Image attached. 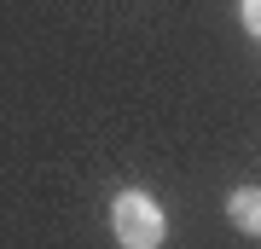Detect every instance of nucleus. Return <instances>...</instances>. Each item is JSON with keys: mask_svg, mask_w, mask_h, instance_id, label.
<instances>
[{"mask_svg": "<svg viewBox=\"0 0 261 249\" xmlns=\"http://www.w3.org/2000/svg\"><path fill=\"white\" fill-rule=\"evenodd\" d=\"M111 232H116L122 249H163L168 220H163L157 197H145V191H122L116 203H111Z\"/></svg>", "mask_w": 261, "mask_h": 249, "instance_id": "nucleus-1", "label": "nucleus"}, {"mask_svg": "<svg viewBox=\"0 0 261 249\" xmlns=\"http://www.w3.org/2000/svg\"><path fill=\"white\" fill-rule=\"evenodd\" d=\"M238 18H244L250 35H261V0H238Z\"/></svg>", "mask_w": 261, "mask_h": 249, "instance_id": "nucleus-3", "label": "nucleus"}, {"mask_svg": "<svg viewBox=\"0 0 261 249\" xmlns=\"http://www.w3.org/2000/svg\"><path fill=\"white\" fill-rule=\"evenodd\" d=\"M226 214H232V226L244 238H261V185H238L226 197Z\"/></svg>", "mask_w": 261, "mask_h": 249, "instance_id": "nucleus-2", "label": "nucleus"}]
</instances>
